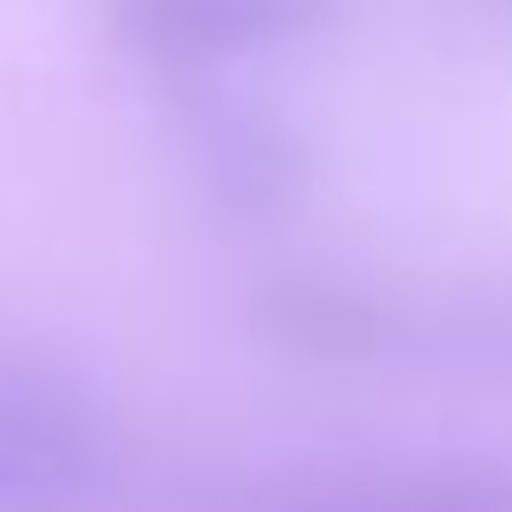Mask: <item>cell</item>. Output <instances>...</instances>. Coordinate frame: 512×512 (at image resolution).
I'll list each match as a JSON object with an SVG mask.
<instances>
[{"label": "cell", "instance_id": "cell-1", "mask_svg": "<svg viewBox=\"0 0 512 512\" xmlns=\"http://www.w3.org/2000/svg\"><path fill=\"white\" fill-rule=\"evenodd\" d=\"M120 480L112 408L48 352H0V512H96Z\"/></svg>", "mask_w": 512, "mask_h": 512}, {"label": "cell", "instance_id": "cell-2", "mask_svg": "<svg viewBox=\"0 0 512 512\" xmlns=\"http://www.w3.org/2000/svg\"><path fill=\"white\" fill-rule=\"evenodd\" d=\"M104 40L152 80H232L240 64L312 48L344 24V0H96Z\"/></svg>", "mask_w": 512, "mask_h": 512}, {"label": "cell", "instance_id": "cell-3", "mask_svg": "<svg viewBox=\"0 0 512 512\" xmlns=\"http://www.w3.org/2000/svg\"><path fill=\"white\" fill-rule=\"evenodd\" d=\"M176 136L200 200L232 224H272L312 184L304 128L232 80H176Z\"/></svg>", "mask_w": 512, "mask_h": 512}, {"label": "cell", "instance_id": "cell-4", "mask_svg": "<svg viewBox=\"0 0 512 512\" xmlns=\"http://www.w3.org/2000/svg\"><path fill=\"white\" fill-rule=\"evenodd\" d=\"M200 512H512L504 464H368V472H288L248 480Z\"/></svg>", "mask_w": 512, "mask_h": 512}, {"label": "cell", "instance_id": "cell-5", "mask_svg": "<svg viewBox=\"0 0 512 512\" xmlns=\"http://www.w3.org/2000/svg\"><path fill=\"white\" fill-rule=\"evenodd\" d=\"M400 296L344 280V272H272L248 296V320L264 344L312 368H384L400 360Z\"/></svg>", "mask_w": 512, "mask_h": 512}]
</instances>
